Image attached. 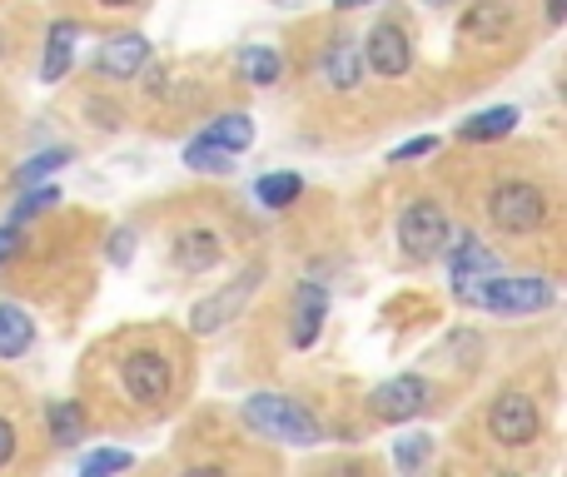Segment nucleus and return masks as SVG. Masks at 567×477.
<instances>
[{"instance_id": "12", "label": "nucleus", "mask_w": 567, "mask_h": 477, "mask_svg": "<svg viewBox=\"0 0 567 477\" xmlns=\"http://www.w3.org/2000/svg\"><path fill=\"white\" fill-rule=\"evenodd\" d=\"M145 65H150V40L140 30L105 40L95 55V75H105V80H135Z\"/></svg>"}, {"instance_id": "18", "label": "nucleus", "mask_w": 567, "mask_h": 477, "mask_svg": "<svg viewBox=\"0 0 567 477\" xmlns=\"http://www.w3.org/2000/svg\"><path fill=\"white\" fill-rule=\"evenodd\" d=\"M518 105H493V110H483V115H473V120H463L458 125V139H468V145H488V139H503V135H513L518 129Z\"/></svg>"}, {"instance_id": "29", "label": "nucleus", "mask_w": 567, "mask_h": 477, "mask_svg": "<svg viewBox=\"0 0 567 477\" xmlns=\"http://www.w3.org/2000/svg\"><path fill=\"white\" fill-rule=\"evenodd\" d=\"M433 149H439V139H433V135H419V139H409V145H399V149H393V165H409V159H419V155H433Z\"/></svg>"}, {"instance_id": "17", "label": "nucleus", "mask_w": 567, "mask_h": 477, "mask_svg": "<svg viewBox=\"0 0 567 477\" xmlns=\"http://www.w3.org/2000/svg\"><path fill=\"white\" fill-rule=\"evenodd\" d=\"M35 343V319L20 303H0V359H25Z\"/></svg>"}, {"instance_id": "4", "label": "nucleus", "mask_w": 567, "mask_h": 477, "mask_svg": "<svg viewBox=\"0 0 567 477\" xmlns=\"http://www.w3.org/2000/svg\"><path fill=\"white\" fill-rule=\"evenodd\" d=\"M553 283L543 273H493L473 289L468 309H488V313H543L553 309Z\"/></svg>"}, {"instance_id": "13", "label": "nucleus", "mask_w": 567, "mask_h": 477, "mask_svg": "<svg viewBox=\"0 0 567 477\" xmlns=\"http://www.w3.org/2000/svg\"><path fill=\"white\" fill-rule=\"evenodd\" d=\"M323 319H329V289L313 279H303L299 289H293V349H313V339H319Z\"/></svg>"}, {"instance_id": "35", "label": "nucleus", "mask_w": 567, "mask_h": 477, "mask_svg": "<svg viewBox=\"0 0 567 477\" xmlns=\"http://www.w3.org/2000/svg\"><path fill=\"white\" fill-rule=\"evenodd\" d=\"M423 6H449V0H423Z\"/></svg>"}, {"instance_id": "14", "label": "nucleus", "mask_w": 567, "mask_h": 477, "mask_svg": "<svg viewBox=\"0 0 567 477\" xmlns=\"http://www.w3.org/2000/svg\"><path fill=\"white\" fill-rule=\"evenodd\" d=\"M513 30V6L508 0H478V6L463 15V25H458V40H503Z\"/></svg>"}, {"instance_id": "7", "label": "nucleus", "mask_w": 567, "mask_h": 477, "mask_svg": "<svg viewBox=\"0 0 567 477\" xmlns=\"http://www.w3.org/2000/svg\"><path fill=\"white\" fill-rule=\"evenodd\" d=\"M259 283H265V269L255 263V269H245L239 279H229L225 289H215L209 299H199L195 309H189V329H195V333H219V329H229V323L245 313V303L255 299Z\"/></svg>"}, {"instance_id": "32", "label": "nucleus", "mask_w": 567, "mask_h": 477, "mask_svg": "<svg viewBox=\"0 0 567 477\" xmlns=\"http://www.w3.org/2000/svg\"><path fill=\"white\" fill-rule=\"evenodd\" d=\"M567 20V0H548V25H563Z\"/></svg>"}, {"instance_id": "16", "label": "nucleus", "mask_w": 567, "mask_h": 477, "mask_svg": "<svg viewBox=\"0 0 567 477\" xmlns=\"http://www.w3.org/2000/svg\"><path fill=\"white\" fill-rule=\"evenodd\" d=\"M75 40H80V25L75 20H55L45 35V60H40V80L45 85H55V80H65L70 60H75Z\"/></svg>"}, {"instance_id": "26", "label": "nucleus", "mask_w": 567, "mask_h": 477, "mask_svg": "<svg viewBox=\"0 0 567 477\" xmlns=\"http://www.w3.org/2000/svg\"><path fill=\"white\" fill-rule=\"evenodd\" d=\"M130 453L125 448H95V453H85V458H80V473L85 477H105V473H125L130 468Z\"/></svg>"}, {"instance_id": "23", "label": "nucleus", "mask_w": 567, "mask_h": 477, "mask_svg": "<svg viewBox=\"0 0 567 477\" xmlns=\"http://www.w3.org/2000/svg\"><path fill=\"white\" fill-rule=\"evenodd\" d=\"M299 195H303V179L293 175V169H275V175H265V179L255 185V199H259L265 209H289Z\"/></svg>"}, {"instance_id": "31", "label": "nucleus", "mask_w": 567, "mask_h": 477, "mask_svg": "<svg viewBox=\"0 0 567 477\" xmlns=\"http://www.w3.org/2000/svg\"><path fill=\"white\" fill-rule=\"evenodd\" d=\"M20 249V229L16 225H0V263H10V253Z\"/></svg>"}, {"instance_id": "34", "label": "nucleus", "mask_w": 567, "mask_h": 477, "mask_svg": "<svg viewBox=\"0 0 567 477\" xmlns=\"http://www.w3.org/2000/svg\"><path fill=\"white\" fill-rule=\"evenodd\" d=\"M359 6H369V0H333V10H359Z\"/></svg>"}, {"instance_id": "5", "label": "nucleus", "mask_w": 567, "mask_h": 477, "mask_svg": "<svg viewBox=\"0 0 567 477\" xmlns=\"http://www.w3.org/2000/svg\"><path fill=\"white\" fill-rule=\"evenodd\" d=\"M449 239H453V225L439 199H413L399 215V253L409 263H433L449 249Z\"/></svg>"}, {"instance_id": "15", "label": "nucleus", "mask_w": 567, "mask_h": 477, "mask_svg": "<svg viewBox=\"0 0 567 477\" xmlns=\"http://www.w3.org/2000/svg\"><path fill=\"white\" fill-rule=\"evenodd\" d=\"M363 80V55L349 35H339L329 50H323V85L329 90H359Z\"/></svg>"}, {"instance_id": "33", "label": "nucleus", "mask_w": 567, "mask_h": 477, "mask_svg": "<svg viewBox=\"0 0 567 477\" xmlns=\"http://www.w3.org/2000/svg\"><path fill=\"white\" fill-rule=\"evenodd\" d=\"M100 10H130V6H140V0H95Z\"/></svg>"}, {"instance_id": "3", "label": "nucleus", "mask_w": 567, "mask_h": 477, "mask_svg": "<svg viewBox=\"0 0 567 477\" xmlns=\"http://www.w3.org/2000/svg\"><path fill=\"white\" fill-rule=\"evenodd\" d=\"M483 209H488V225L498 229V235H538L543 225H548V189L533 185V179H498V185L488 189V199H483Z\"/></svg>"}, {"instance_id": "21", "label": "nucleus", "mask_w": 567, "mask_h": 477, "mask_svg": "<svg viewBox=\"0 0 567 477\" xmlns=\"http://www.w3.org/2000/svg\"><path fill=\"white\" fill-rule=\"evenodd\" d=\"M185 165L195 169V175H235V155H229L225 145H215V139H189L185 145Z\"/></svg>"}, {"instance_id": "8", "label": "nucleus", "mask_w": 567, "mask_h": 477, "mask_svg": "<svg viewBox=\"0 0 567 477\" xmlns=\"http://www.w3.org/2000/svg\"><path fill=\"white\" fill-rule=\"evenodd\" d=\"M433 398H439V388H433L429 379H419V373H399V379L379 383V388L369 393V413L379 423H409V418H419V413H429Z\"/></svg>"}, {"instance_id": "10", "label": "nucleus", "mask_w": 567, "mask_h": 477, "mask_svg": "<svg viewBox=\"0 0 567 477\" xmlns=\"http://www.w3.org/2000/svg\"><path fill=\"white\" fill-rule=\"evenodd\" d=\"M359 55L369 60V70L379 80H403L413 70V40L403 25H393V20H379V25L363 35Z\"/></svg>"}, {"instance_id": "9", "label": "nucleus", "mask_w": 567, "mask_h": 477, "mask_svg": "<svg viewBox=\"0 0 567 477\" xmlns=\"http://www.w3.org/2000/svg\"><path fill=\"white\" fill-rule=\"evenodd\" d=\"M449 283H453V299L458 303H468L473 299V289H478L483 279H493L498 273V253L488 249L483 239H473V235H458V239H449Z\"/></svg>"}, {"instance_id": "36", "label": "nucleus", "mask_w": 567, "mask_h": 477, "mask_svg": "<svg viewBox=\"0 0 567 477\" xmlns=\"http://www.w3.org/2000/svg\"><path fill=\"white\" fill-rule=\"evenodd\" d=\"M0 55H6V40H0Z\"/></svg>"}, {"instance_id": "25", "label": "nucleus", "mask_w": 567, "mask_h": 477, "mask_svg": "<svg viewBox=\"0 0 567 477\" xmlns=\"http://www.w3.org/2000/svg\"><path fill=\"white\" fill-rule=\"evenodd\" d=\"M55 205H60V189H55V185H40V189H30V195L20 199L16 209H10V219H6V225H25V219L45 215V209H55Z\"/></svg>"}, {"instance_id": "11", "label": "nucleus", "mask_w": 567, "mask_h": 477, "mask_svg": "<svg viewBox=\"0 0 567 477\" xmlns=\"http://www.w3.org/2000/svg\"><path fill=\"white\" fill-rule=\"evenodd\" d=\"M219 253H225V239L209 225H189L169 239V263H175L179 273H209L219 263Z\"/></svg>"}, {"instance_id": "30", "label": "nucleus", "mask_w": 567, "mask_h": 477, "mask_svg": "<svg viewBox=\"0 0 567 477\" xmlns=\"http://www.w3.org/2000/svg\"><path fill=\"white\" fill-rule=\"evenodd\" d=\"M16 448H20V428L0 413V468H10L16 463Z\"/></svg>"}, {"instance_id": "20", "label": "nucleus", "mask_w": 567, "mask_h": 477, "mask_svg": "<svg viewBox=\"0 0 567 477\" xmlns=\"http://www.w3.org/2000/svg\"><path fill=\"white\" fill-rule=\"evenodd\" d=\"M205 139H215V145H225L229 155H239V149L255 145V120L245 115V110H229V115H215L205 129Z\"/></svg>"}, {"instance_id": "19", "label": "nucleus", "mask_w": 567, "mask_h": 477, "mask_svg": "<svg viewBox=\"0 0 567 477\" xmlns=\"http://www.w3.org/2000/svg\"><path fill=\"white\" fill-rule=\"evenodd\" d=\"M85 428H90V423H85V408H80L75 398H55V403L45 408V433L60 443V448H75V443L85 438Z\"/></svg>"}, {"instance_id": "27", "label": "nucleus", "mask_w": 567, "mask_h": 477, "mask_svg": "<svg viewBox=\"0 0 567 477\" xmlns=\"http://www.w3.org/2000/svg\"><path fill=\"white\" fill-rule=\"evenodd\" d=\"M429 453H433V438H429V433H413V438H403L399 448H393V463H399L403 473H413V468H423V463H429Z\"/></svg>"}, {"instance_id": "6", "label": "nucleus", "mask_w": 567, "mask_h": 477, "mask_svg": "<svg viewBox=\"0 0 567 477\" xmlns=\"http://www.w3.org/2000/svg\"><path fill=\"white\" fill-rule=\"evenodd\" d=\"M488 433L498 448H528V443H538L543 413H538V403H533V393H523V388L498 393L488 408Z\"/></svg>"}, {"instance_id": "1", "label": "nucleus", "mask_w": 567, "mask_h": 477, "mask_svg": "<svg viewBox=\"0 0 567 477\" xmlns=\"http://www.w3.org/2000/svg\"><path fill=\"white\" fill-rule=\"evenodd\" d=\"M115 388L130 408L140 413H165L179 398V359L155 343V333H135L125 353L115 359Z\"/></svg>"}, {"instance_id": "22", "label": "nucleus", "mask_w": 567, "mask_h": 477, "mask_svg": "<svg viewBox=\"0 0 567 477\" xmlns=\"http://www.w3.org/2000/svg\"><path fill=\"white\" fill-rule=\"evenodd\" d=\"M239 75H245L249 85H279V75H284L279 50H269V45H249V50H239Z\"/></svg>"}, {"instance_id": "24", "label": "nucleus", "mask_w": 567, "mask_h": 477, "mask_svg": "<svg viewBox=\"0 0 567 477\" xmlns=\"http://www.w3.org/2000/svg\"><path fill=\"white\" fill-rule=\"evenodd\" d=\"M70 159H75V149H40L35 159H30V165H20L16 169V185H35V179H45V175H55V169H65Z\"/></svg>"}, {"instance_id": "28", "label": "nucleus", "mask_w": 567, "mask_h": 477, "mask_svg": "<svg viewBox=\"0 0 567 477\" xmlns=\"http://www.w3.org/2000/svg\"><path fill=\"white\" fill-rule=\"evenodd\" d=\"M105 253H110V263H115V269H125V263L135 259V229H115L110 243H105Z\"/></svg>"}, {"instance_id": "2", "label": "nucleus", "mask_w": 567, "mask_h": 477, "mask_svg": "<svg viewBox=\"0 0 567 477\" xmlns=\"http://www.w3.org/2000/svg\"><path fill=\"white\" fill-rule=\"evenodd\" d=\"M245 423L269 443H293V448H313V443H323L319 418H313L299 398H284V393H249Z\"/></svg>"}]
</instances>
